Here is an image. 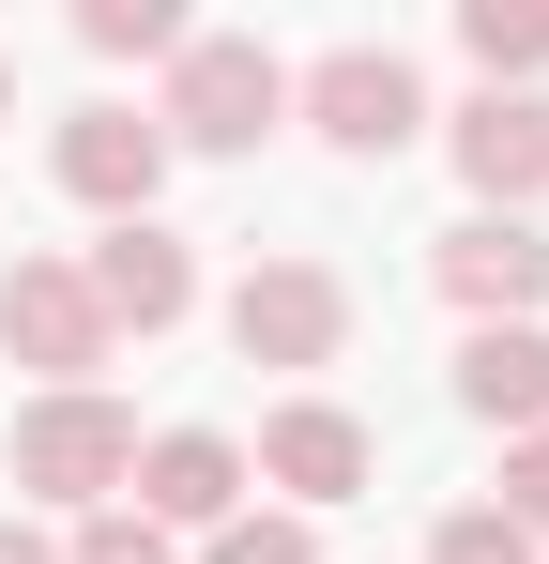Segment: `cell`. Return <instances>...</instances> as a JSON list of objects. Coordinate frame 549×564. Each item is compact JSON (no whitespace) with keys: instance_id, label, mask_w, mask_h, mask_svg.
Here are the masks:
<instances>
[{"instance_id":"cell-1","label":"cell","mask_w":549,"mask_h":564,"mask_svg":"<svg viewBox=\"0 0 549 564\" xmlns=\"http://www.w3.org/2000/svg\"><path fill=\"white\" fill-rule=\"evenodd\" d=\"M274 122H290V62H274L260 31H183L153 138H169V153H260Z\"/></svg>"},{"instance_id":"cell-2","label":"cell","mask_w":549,"mask_h":564,"mask_svg":"<svg viewBox=\"0 0 549 564\" xmlns=\"http://www.w3.org/2000/svg\"><path fill=\"white\" fill-rule=\"evenodd\" d=\"M122 473H138V412H122V397H31V412H15V488H31V503H122Z\"/></svg>"},{"instance_id":"cell-3","label":"cell","mask_w":549,"mask_h":564,"mask_svg":"<svg viewBox=\"0 0 549 564\" xmlns=\"http://www.w3.org/2000/svg\"><path fill=\"white\" fill-rule=\"evenodd\" d=\"M229 351H245V367H336V351H352V275H336V260H245Z\"/></svg>"},{"instance_id":"cell-4","label":"cell","mask_w":549,"mask_h":564,"mask_svg":"<svg viewBox=\"0 0 549 564\" xmlns=\"http://www.w3.org/2000/svg\"><path fill=\"white\" fill-rule=\"evenodd\" d=\"M290 107H305L336 153H412V138H428V93H412L397 46H321V62L290 77Z\"/></svg>"},{"instance_id":"cell-5","label":"cell","mask_w":549,"mask_h":564,"mask_svg":"<svg viewBox=\"0 0 549 564\" xmlns=\"http://www.w3.org/2000/svg\"><path fill=\"white\" fill-rule=\"evenodd\" d=\"M0 351L46 367V397H77V381L107 367V321H92L77 260H0Z\"/></svg>"},{"instance_id":"cell-6","label":"cell","mask_w":549,"mask_h":564,"mask_svg":"<svg viewBox=\"0 0 549 564\" xmlns=\"http://www.w3.org/2000/svg\"><path fill=\"white\" fill-rule=\"evenodd\" d=\"M122 488H138L153 534H229V519H245V443H229V427H153Z\"/></svg>"},{"instance_id":"cell-7","label":"cell","mask_w":549,"mask_h":564,"mask_svg":"<svg viewBox=\"0 0 549 564\" xmlns=\"http://www.w3.org/2000/svg\"><path fill=\"white\" fill-rule=\"evenodd\" d=\"M77 290H92V321H107V336H169L183 305H198V260H183L153 214H122V229L77 260Z\"/></svg>"},{"instance_id":"cell-8","label":"cell","mask_w":549,"mask_h":564,"mask_svg":"<svg viewBox=\"0 0 549 564\" xmlns=\"http://www.w3.org/2000/svg\"><path fill=\"white\" fill-rule=\"evenodd\" d=\"M443 153H458V184L488 198V214H535V198H549V107L535 93H473L443 122Z\"/></svg>"},{"instance_id":"cell-9","label":"cell","mask_w":549,"mask_h":564,"mask_svg":"<svg viewBox=\"0 0 549 564\" xmlns=\"http://www.w3.org/2000/svg\"><path fill=\"white\" fill-rule=\"evenodd\" d=\"M443 305H473V321H535V290H549V229L535 214H473V229H443Z\"/></svg>"},{"instance_id":"cell-10","label":"cell","mask_w":549,"mask_h":564,"mask_svg":"<svg viewBox=\"0 0 549 564\" xmlns=\"http://www.w3.org/2000/svg\"><path fill=\"white\" fill-rule=\"evenodd\" d=\"M245 473H260V488H290V503H352L366 473H381V443H366L336 397H290V412L260 427V458H245Z\"/></svg>"},{"instance_id":"cell-11","label":"cell","mask_w":549,"mask_h":564,"mask_svg":"<svg viewBox=\"0 0 549 564\" xmlns=\"http://www.w3.org/2000/svg\"><path fill=\"white\" fill-rule=\"evenodd\" d=\"M62 184L122 229V214H153V184H169V138H153V107H77L62 122Z\"/></svg>"},{"instance_id":"cell-12","label":"cell","mask_w":549,"mask_h":564,"mask_svg":"<svg viewBox=\"0 0 549 564\" xmlns=\"http://www.w3.org/2000/svg\"><path fill=\"white\" fill-rule=\"evenodd\" d=\"M458 412L473 427H519V443L549 427V336L535 321H473L458 336Z\"/></svg>"},{"instance_id":"cell-13","label":"cell","mask_w":549,"mask_h":564,"mask_svg":"<svg viewBox=\"0 0 549 564\" xmlns=\"http://www.w3.org/2000/svg\"><path fill=\"white\" fill-rule=\"evenodd\" d=\"M458 46L488 62V93H519L549 62V0H458Z\"/></svg>"},{"instance_id":"cell-14","label":"cell","mask_w":549,"mask_h":564,"mask_svg":"<svg viewBox=\"0 0 549 564\" xmlns=\"http://www.w3.org/2000/svg\"><path fill=\"white\" fill-rule=\"evenodd\" d=\"M77 46L92 62H183V15L169 0H77Z\"/></svg>"},{"instance_id":"cell-15","label":"cell","mask_w":549,"mask_h":564,"mask_svg":"<svg viewBox=\"0 0 549 564\" xmlns=\"http://www.w3.org/2000/svg\"><path fill=\"white\" fill-rule=\"evenodd\" d=\"M62 564H183V550L153 534V519H138V503H92V519H77V550H62Z\"/></svg>"},{"instance_id":"cell-16","label":"cell","mask_w":549,"mask_h":564,"mask_svg":"<svg viewBox=\"0 0 549 564\" xmlns=\"http://www.w3.org/2000/svg\"><path fill=\"white\" fill-rule=\"evenodd\" d=\"M428 564H535V534H519V519H488V503H458L443 534H428Z\"/></svg>"},{"instance_id":"cell-17","label":"cell","mask_w":549,"mask_h":564,"mask_svg":"<svg viewBox=\"0 0 549 564\" xmlns=\"http://www.w3.org/2000/svg\"><path fill=\"white\" fill-rule=\"evenodd\" d=\"M488 519H519V534H549V427H535V443H504V503H488Z\"/></svg>"},{"instance_id":"cell-18","label":"cell","mask_w":549,"mask_h":564,"mask_svg":"<svg viewBox=\"0 0 549 564\" xmlns=\"http://www.w3.org/2000/svg\"><path fill=\"white\" fill-rule=\"evenodd\" d=\"M214 564H321V534H305V519H229Z\"/></svg>"},{"instance_id":"cell-19","label":"cell","mask_w":549,"mask_h":564,"mask_svg":"<svg viewBox=\"0 0 549 564\" xmlns=\"http://www.w3.org/2000/svg\"><path fill=\"white\" fill-rule=\"evenodd\" d=\"M0 564H62V550H46V534H31V519H0Z\"/></svg>"},{"instance_id":"cell-20","label":"cell","mask_w":549,"mask_h":564,"mask_svg":"<svg viewBox=\"0 0 549 564\" xmlns=\"http://www.w3.org/2000/svg\"><path fill=\"white\" fill-rule=\"evenodd\" d=\"M0 122H15V62H0Z\"/></svg>"}]
</instances>
